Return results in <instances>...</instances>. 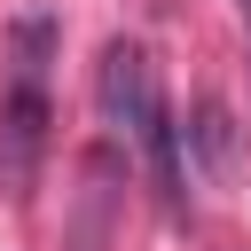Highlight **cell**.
<instances>
[{"instance_id": "6da1fadb", "label": "cell", "mask_w": 251, "mask_h": 251, "mask_svg": "<svg viewBox=\"0 0 251 251\" xmlns=\"http://www.w3.org/2000/svg\"><path fill=\"white\" fill-rule=\"evenodd\" d=\"M94 94H102V118H110L118 133H141V126L165 110L157 71H149V55H141L133 39H110V47H102V78H94Z\"/></svg>"}, {"instance_id": "3957f363", "label": "cell", "mask_w": 251, "mask_h": 251, "mask_svg": "<svg viewBox=\"0 0 251 251\" xmlns=\"http://www.w3.org/2000/svg\"><path fill=\"white\" fill-rule=\"evenodd\" d=\"M188 149L204 157V173H212V180H227V173H235V118H227V102H220V94H204V102L188 110Z\"/></svg>"}, {"instance_id": "277c9868", "label": "cell", "mask_w": 251, "mask_h": 251, "mask_svg": "<svg viewBox=\"0 0 251 251\" xmlns=\"http://www.w3.org/2000/svg\"><path fill=\"white\" fill-rule=\"evenodd\" d=\"M243 8H251V0H243Z\"/></svg>"}, {"instance_id": "7a4b0ae2", "label": "cell", "mask_w": 251, "mask_h": 251, "mask_svg": "<svg viewBox=\"0 0 251 251\" xmlns=\"http://www.w3.org/2000/svg\"><path fill=\"white\" fill-rule=\"evenodd\" d=\"M39 149H47V94H39V78H16V102L0 110V188L8 196L31 188Z\"/></svg>"}]
</instances>
